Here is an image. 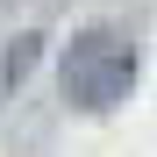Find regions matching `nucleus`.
Returning a JSON list of instances; mask_svg holds the SVG:
<instances>
[{"mask_svg":"<svg viewBox=\"0 0 157 157\" xmlns=\"http://www.w3.org/2000/svg\"><path fill=\"white\" fill-rule=\"evenodd\" d=\"M36 43H43V36H21V43L7 50V78H21V71H29V64H36Z\"/></svg>","mask_w":157,"mask_h":157,"instance_id":"nucleus-2","label":"nucleus"},{"mask_svg":"<svg viewBox=\"0 0 157 157\" xmlns=\"http://www.w3.org/2000/svg\"><path fill=\"white\" fill-rule=\"evenodd\" d=\"M57 86L71 107L86 114H107L114 100H128V86H136V43H128L121 29H86L64 43V64H57Z\"/></svg>","mask_w":157,"mask_h":157,"instance_id":"nucleus-1","label":"nucleus"}]
</instances>
